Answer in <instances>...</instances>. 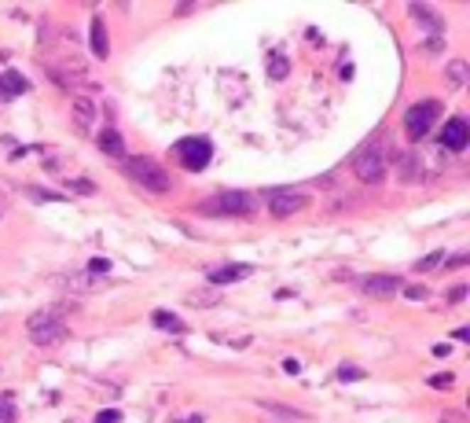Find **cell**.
Returning <instances> with one entry per match:
<instances>
[{
	"label": "cell",
	"mask_w": 470,
	"mask_h": 423,
	"mask_svg": "<svg viewBox=\"0 0 470 423\" xmlns=\"http://www.w3.org/2000/svg\"><path fill=\"white\" fill-rule=\"evenodd\" d=\"M353 173L364 181V184H378L386 177V147L378 144H364L360 151L353 155Z\"/></svg>",
	"instance_id": "obj_3"
},
{
	"label": "cell",
	"mask_w": 470,
	"mask_h": 423,
	"mask_svg": "<svg viewBox=\"0 0 470 423\" xmlns=\"http://www.w3.org/2000/svg\"><path fill=\"white\" fill-rule=\"evenodd\" d=\"M253 272V265H217V269H209V284L213 287H224V284H239L246 280Z\"/></svg>",
	"instance_id": "obj_10"
},
{
	"label": "cell",
	"mask_w": 470,
	"mask_h": 423,
	"mask_svg": "<svg viewBox=\"0 0 470 423\" xmlns=\"http://www.w3.org/2000/svg\"><path fill=\"white\" fill-rule=\"evenodd\" d=\"M338 379H341V383H349V379H364V368H356V365H341V368H338Z\"/></svg>",
	"instance_id": "obj_23"
},
{
	"label": "cell",
	"mask_w": 470,
	"mask_h": 423,
	"mask_svg": "<svg viewBox=\"0 0 470 423\" xmlns=\"http://www.w3.org/2000/svg\"><path fill=\"white\" fill-rule=\"evenodd\" d=\"M26 89H30V81H26L23 74H18V70H4V74H0V92H4L8 100L23 96Z\"/></svg>",
	"instance_id": "obj_12"
},
{
	"label": "cell",
	"mask_w": 470,
	"mask_h": 423,
	"mask_svg": "<svg viewBox=\"0 0 470 423\" xmlns=\"http://www.w3.org/2000/svg\"><path fill=\"white\" fill-rule=\"evenodd\" d=\"M202 214H217V218H246L253 214V199L246 192H221L209 203H202Z\"/></svg>",
	"instance_id": "obj_5"
},
{
	"label": "cell",
	"mask_w": 470,
	"mask_h": 423,
	"mask_svg": "<svg viewBox=\"0 0 470 423\" xmlns=\"http://www.w3.org/2000/svg\"><path fill=\"white\" fill-rule=\"evenodd\" d=\"M265 206H268L272 218H294V214H302V210L309 206V196L294 192V188H275V192L265 196Z\"/></svg>",
	"instance_id": "obj_7"
},
{
	"label": "cell",
	"mask_w": 470,
	"mask_h": 423,
	"mask_svg": "<svg viewBox=\"0 0 470 423\" xmlns=\"http://www.w3.org/2000/svg\"><path fill=\"white\" fill-rule=\"evenodd\" d=\"M30 196H33V199H59L55 192H40V188H30Z\"/></svg>",
	"instance_id": "obj_33"
},
{
	"label": "cell",
	"mask_w": 470,
	"mask_h": 423,
	"mask_svg": "<svg viewBox=\"0 0 470 423\" xmlns=\"http://www.w3.org/2000/svg\"><path fill=\"white\" fill-rule=\"evenodd\" d=\"M89 41H92V55H96V59H106V55H111V41H106V26H103V18H92Z\"/></svg>",
	"instance_id": "obj_13"
},
{
	"label": "cell",
	"mask_w": 470,
	"mask_h": 423,
	"mask_svg": "<svg viewBox=\"0 0 470 423\" xmlns=\"http://www.w3.org/2000/svg\"><path fill=\"white\" fill-rule=\"evenodd\" d=\"M437 265H444V250H434V254H426V258H419L415 272H434Z\"/></svg>",
	"instance_id": "obj_20"
},
{
	"label": "cell",
	"mask_w": 470,
	"mask_h": 423,
	"mask_svg": "<svg viewBox=\"0 0 470 423\" xmlns=\"http://www.w3.org/2000/svg\"><path fill=\"white\" fill-rule=\"evenodd\" d=\"M287 74H290V59H287V55H272V59H268V77H272V81H283Z\"/></svg>",
	"instance_id": "obj_19"
},
{
	"label": "cell",
	"mask_w": 470,
	"mask_h": 423,
	"mask_svg": "<svg viewBox=\"0 0 470 423\" xmlns=\"http://www.w3.org/2000/svg\"><path fill=\"white\" fill-rule=\"evenodd\" d=\"M466 144H470V125H466V118H448L444 129H441V147H448V151H463Z\"/></svg>",
	"instance_id": "obj_8"
},
{
	"label": "cell",
	"mask_w": 470,
	"mask_h": 423,
	"mask_svg": "<svg viewBox=\"0 0 470 423\" xmlns=\"http://www.w3.org/2000/svg\"><path fill=\"white\" fill-rule=\"evenodd\" d=\"M0 419H4V423H11V419H15V405H11V397L0 401Z\"/></svg>",
	"instance_id": "obj_25"
},
{
	"label": "cell",
	"mask_w": 470,
	"mask_h": 423,
	"mask_svg": "<svg viewBox=\"0 0 470 423\" xmlns=\"http://www.w3.org/2000/svg\"><path fill=\"white\" fill-rule=\"evenodd\" d=\"M430 353H434V357H448V353H452V346H448V343H437Z\"/></svg>",
	"instance_id": "obj_32"
},
{
	"label": "cell",
	"mask_w": 470,
	"mask_h": 423,
	"mask_svg": "<svg viewBox=\"0 0 470 423\" xmlns=\"http://www.w3.org/2000/svg\"><path fill=\"white\" fill-rule=\"evenodd\" d=\"M404 299H408V302H422L426 299V287H408V291H404Z\"/></svg>",
	"instance_id": "obj_28"
},
{
	"label": "cell",
	"mask_w": 470,
	"mask_h": 423,
	"mask_svg": "<svg viewBox=\"0 0 470 423\" xmlns=\"http://www.w3.org/2000/svg\"><path fill=\"white\" fill-rule=\"evenodd\" d=\"M463 299H466V287H463V284L448 291V302H463Z\"/></svg>",
	"instance_id": "obj_29"
},
{
	"label": "cell",
	"mask_w": 470,
	"mask_h": 423,
	"mask_svg": "<svg viewBox=\"0 0 470 423\" xmlns=\"http://www.w3.org/2000/svg\"><path fill=\"white\" fill-rule=\"evenodd\" d=\"M283 372H290V375H297V372H302V365H297V361H294V357H287V361H283Z\"/></svg>",
	"instance_id": "obj_31"
},
{
	"label": "cell",
	"mask_w": 470,
	"mask_h": 423,
	"mask_svg": "<svg viewBox=\"0 0 470 423\" xmlns=\"http://www.w3.org/2000/svg\"><path fill=\"white\" fill-rule=\"evenodd\" d=\"M437 118H441V103L437 100H422V103H415V107H408V114H404V129H408L412 140H422L434 129Z\"/></svg>",
	"instance_id": "obj_6"
},
{
	"label": "cell",
	"mask_w": 470,
	"mask_h": 423,
	"mask_svg": "<svg viewBox=\"0 0 470 423\" xmlns=\"http://www.w3.org/2000/svg\"><path fill=\"white\" fill-rule=\"evenodd\" d=\"M84 272H96V277H103V272H111V262H106V258H89Z\"/></svg>",
	"instance_id": "obj_24"
},
{
	"label": "cell",
	"mask_w": 470,
	"mask_h": 423,
	"mask_svg": "<svg viewBox=\"0 0 470 423\" xmlns=\"http://www.w3.org/2000/svg\"><path fill=\"white\" fill-rule=\"evenodd\" d=\"M466 81H470V67H466V59H452V63H448V89L463 92V89H466Z\"/></svg>",
	"instance_id": "obj_15"
},
{
	"label": "cell",
	"mask_w": 470,
	"mask_h": 423,
	"mask_svg": "<svg viewBox=\"0 0 470 423\" xmlns=\"http://www.w3.org/2000/svg\"><path fill=\"white\" fill-rule=\"evenodd\" d=\"M261 409L283 416V419H305V412H297V409H290V405H275V401H261Z\"/></svg>",
	"instance_id": "obj_21"
},
{
	"label": "cell",
	"mask_w": 470,
	"mask_h": 423,
	"mask_svg": "<svg viewBox=\"0 0 470 423\" xmlns=\"http://www.w3.org/2000/svg\"><path fill=\"white\" fill-rule=\"evenodd\" d=\"M202 419H206L202 412H191V416H177L173 423H202Z\"/></svg>",
	"instance_id": "obj_30"
},
{
	"label": "cell",
	"mask_w": 470,
	"mask_h": 423,
	"mask_svg": "<svg viewBox=\"0 0 470 423\" xmlns=\"http://www.w3.org/2000/svg\"><path fill=\"white\" fill-rule=\"evenodd\" d=\"M125 173H129L140 188H147V192L155 196H165L169 188H173V181H169V173L147 155H136V159H125Z\"/></svg>",
	"instance_id": "obj_1"
},
{
	"label": "cell",
	"mask_w": 470,
	"mask_h": 423,
	"mask_svg": "<svg viewBox=\"0 0 470 423\" xmlns=\"http://www.w3.org/2000/svg\"><path fill=\"white\" fill-rule=\"evenodd\" d=\"M96 122V103L92 100H74V125H77V129H89V125Z\"/></svg>",
	"instance_id": "obj_16"
},
{
	"label": "cell",
	"mask_w": 470,
	"mask_h": 423,
	"mask_svg": "<svg viewBox=\"0 0 470 423\" xmlns=\"http://www.w3.org/2000/svg\"><path fill=\"white\" fill-rule=\"evenodd\" d=\"M151 324L162 328V331H184L180 316H177V313H169V309H155V313H151Z\"/></svg>",
	"instance_id": "obj_17"
},
{
	"label": "cell",
	"mask_w": 470,
	"mask_h": 423,
	"mask_svg": "<svg viewBox=\"0 0 470 423\" xmlns=\"http://www.w3.org/2000/svg\"><path fill=\"white\" fill-rule=\"evenodd\" d=\"M426 383H430L434 390H448V387L456 383V375H452V372H441V375H430V379H426Z\"/></svg>",
	"instance_id": "obj_22"
},
{
	"label": "cell",
	"mask_w": 470,
	"mask_h": 423,
	"mask_svg": "<svg viewBox=\"0 0 470 423\" xmlns=\"http://www.w3.org/2000/svg\"><path fill=\"white\" fill-rule=\"evenodd\" d=\"M26 335H30V343H37V346H55V343L67 338V324H62L59 309H37V313H30V321H26Z\"/></svg>",
	"instance_id": "obj_2"
},
{
	"label": "cell",
	"mask_w": 470,
	"mask_h": 423,
	"mask_svg": "<svg viewBox=\"0 0 470 423\" xmlns=\"http://www.w3.org/2000/svg\"><path fill=\"white\" fill-rule=\"evenodd\" d=\"M397 169H400V181H419V159H415V155L404 151V155L397 159Z\"/></svg>",
	"instance_id": "obj_18"
},
{
	"label": "cell",
	"mask_w": 470,
	"mask_h": 423,
	"mask_svg": "<svg viewBox=\"0 0 470 423\" xmlns=\"http://www.w3.org/2000/svg\"><path fill=\"white\" fill-rule=\"evenodd\" d=\"M360 291L368 294V299H390V294L400 291V280L393 272H378V277H364L360 280Z\"/></svg>",
	"instance_id": "obj_9"
},
{
	"label": "cell",
	"mask_w": 470,
	"mask_h": 423,
	"mask_svg": "<svg viewBox=\"0 0 470 423\" xmlns=\"http://www.w3.org/2000/svg\"><path fill=\"white\" fill-rule=\"evenodd\" d=\"M118 419H121V412H118V409H103V412L96 416V423H118Z\"/></svg>",
	"instance_id": "obj_26"
},
{
	"label": "cell",
	"mask_w": 470,
	"mask_h": 423,
	"mask_svg": "<svg viewBox=\"0 0 470 423\" xmlns=\"http://www.w3.org/2000/svg\"><path fill=\"white\" fill-rule=\"evenodd\" d=\"M99 151H103V155H111V159H121V155H125V140H121V133H118V129H103V133H99Z\"/></svg>",
	"instance_id": "obj_14"
},
{
	"label": "cell",
	"mask_w": 470,
	"mask_h": 423,
	"mask_svg": "<svg viewBox=\"0 0 470 423\" xmlns=\"http://www.w3.org/2000/svg\"><path fill=\"white\" fill-rule=\"evenodd\" d=\"M463 265H466V254H456V258L448 262V269H463Z\"/></svg>",
	"instance_id": "obj_34"
},
{
	"label": "cell",
	"mask_w": 470,
	"mask_h": 423,
	"mask_svg": "<svg viewBox=\"0 0 470 423\" xmlns=\"http://www.w3.org/2000/svg\"><path fill=\"white\" fill-rule=\"evenodd\" d=\"M173 151H177V159H180L184 169L199 173V169H206L209 159H213V144H209L206 136H184V140H177Z\"/></svg>",
	"instance_id": "obj_4"
},
{
	"label": "cell",
	"mask_w": 470,
	"mask_h": 423,
	"mask_svg": "<svg viewBox=\"0 0 470 423\" xmlns=\"http://www.w3.org/2000/svg\"><path fill=\"white\" fill-rule=\"evenodd\" d=\"M408 15H412V18H419L426 33H434V37H444V18H441V15H437L434 8H426V4H408Z\"/></svg>",
	"instance_id": "obj_11"
},
{
	"label": "cell",
	"mask_w": 470,
	"mask_h": 423,
	"mask_svg": "<svg viewBox=\"0 0 470 423\" xmlns=\"http://www.w3.org/2000/svg\"><path fill=\"white\" fill-rule=\"evenodd\" d=\"M422 52H444V37H434V41H426V45H422Z\"/></svg>",
	"instance_id": "obj_27"
}]
</instances>
